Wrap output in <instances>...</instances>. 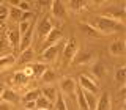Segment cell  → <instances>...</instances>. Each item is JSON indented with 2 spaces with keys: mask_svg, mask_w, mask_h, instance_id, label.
Here are the masks:
<instances>
[{
  "mask_svg": "<svg viewBox=\"0 0 126 110\" xmlns=\"http://www.w3.org/2000/svg\"><path fill=\"white\" fill-rule=\"evenodd\" d=\"M32 17H33V13H32V11H24L22 16H21V21H19V22H30Z\"/></svg>",
  "mask_w": 126,
  "mask_h": 110,
  "instance_id": "cell-34",
  "label": "cell"
},
{
  "mask_svg": "<svg viewBox=\"0 0 126 110\" xmlns=\"http://www.w3.org/2000/svg\"><path fill=\"white\" fill-rule=\"evenodd\" d=\"M92 25L99 31L101 35H110V33H117V31H123L125 30V24L109 19L106 16H99V17H94Z\"/></svg>",
  "mask_w": 126,
  "mask_h": 110,
  "instance_id": "cell-1",
  "label": "cell"
},
{
  "mask_svg": "<svg viewBox=\"0 0 126 110\" xmlns=\"http://www.w3.org/2000/svg\"><path fill=\"white\" fill-rule=\"evenodd\" d=\"M8 50H13V49H11L6 36H0V52H8Z\"/></svg>",
  "mask_w": 126,
  "mask_h": 110,
  "instance_id": "cell-32",
  "label": "cell"
},
{
  "mask_svg": "<svg viewBox=\"0 0 126 110\" xmlns=\"http://www.w3.org/2000/svg\"><path fill=\"white\" fill-rule=\"evenodd\" d=\"M14 63H16V57L13 54L2 55V57H0V71H5L8 68H11Z\"/></svg>",
  "mask_w": 126,
  "mask_h": 110,
  "instance_id": "cell-17",
  "label": "cell"
},
{
  "mask_svg": "<svg viewBox=\"0 0 126 110\" xmlns=\"http://www.w3.org/2000/svg\"><path fill=\"white\" fill-rule=\"evenodd\" d=\"M55 110H68V107H66V101H65V96H63V94H58L57 99H55Z\"/></svg>",
  "mask_w": 126,
  "mask_h": 110,
  "instance_id": "cell-28",
  "label": "cell"
},
{
  "mask_svg": "<svg viewBox=\"0 0 126 110\" xmlns=\"http://www.w3.org/2000/svg\"><path fill=\"white\" fill-rule=\"evenodd\" d=\"M22 110H29V109H22Z\"/></svg>",
  "mask_w": 126,
  "mask_h": 110,
  "instance_id": "cell-39",
  "label": "cell"
},
{
  "mask_svg": "<svg viewBox=\"0 0 126 110\" xmlns=\"http://www.w3.org/2000/svg\"><path fill=\"white\" fill-rule=\"evenodd\" d=\"M50 14L55 19H65L66 17V6L58 0H54L50 3Z\"/></svg>",
  "mask_w": 126,
  "mask_h": 110,
  "instance_id": "cell-12",
  "label": "cell"
},
{
  "mask_svg": "<svg viewBox=\"0 0 126 110\" xmlns=\"http://www.w3.org/2000/svg\"><path fill=\"white\" fill-rule=\"evenodd\" d=\"M79 28L84 31L85 35H88V36H94V38L101 36V33H99L96 28H94V27H93L90 22H80V24H79Z\"/></svg>",
  "mask_w": 126,
  "mask_h": 110,
  "instance_id": "cell-18",
  "label": "cell"
},
{
  "mask_svg": "<svg viewBox=\"0 0 126 110\" xmlns=\"http://www.w3.org/2000/svg\"><path fill=\"white\" fill-rule=\"evenodd\" d=\"M85 6H87V2H84V0H69L68 2V8L73 11H80Z\"/></svg>",
  "mask_w": 126,
  "mask_h": 110,
  "instance_id": "cell-25",
  "label": "cell"
},
{
  "mask_svg": "<svg viewBox=\"0 0 126 110\" xmlns=\"http://www.w3.org/2000/svg\"><path fill=\"white\" fill-rule=\"evenodd\" d=\"M125 79H126V68L117 69V72H115V80H117L120 85H123V83H125Z\"/></svg>",
  "mask_w": 126,
  "mask_h": 110,
  "instance_id": "cell-29",
  "label": "cell"
},
{
  "mask_svg": "<svg viewBox=\"0 0 126 110\" xmlns=\"http://www.w3.org/2000/svg\"><path fill=\"white\" fill-rule=\"evenodd\" d=\"M54 27H55V25H54L52 19H50L49 16L43 17L41 21L38 22V36H39V39H41V41H44V38L50 33V31H52Z\"/></svg>",
  "mask_w": 126,
  "mask_h": 110,
  "instance_id": "cell-7",
  "label": "cell"
},
{
  "mask_svg": "<svg viewBox=\"0 0 126 110\" xmlns=\"http://www.w3.org/2000/svg\"><path fill=\"white\" fill-rule=\"evenodd\" d=\"M112 107V102H110V94L107 91H104L98 97V102H96V109L94 110H110Z\"/></svg>",
  "mask_w": 126,
  "mask_h": 110,
  "instance_id": "cell-14",
  "label": "cell"
},
{
  "mask_svg": "<svg viewBox=\"0 0 126 110\" xmlns=\"http://www.w3.org/2000/svg\"><path fill=\"white\" fill-rule=\"evenodd\" d=\"M79 88H82V90H85V91H90V93H93V94H98V82H96V79H94L93 76H88V74H80L79 76Z\"/></svg>",
  "mask_w": 126,
  "mask_h": 110,
  "instance_id": "cell-4",
  "label": "cell"
},
{
  "mask_svg": "<svg viewBox=\"0 0 126 110\" xmlns=\"http://www.w3.org/2000/svg\"><path fill=\"white\" fill-rule=\"evenodd\" d=\"M6 39H8V42H10L11 49H13L14 52H19V44H21V33H19L17 25H13L10 30H8Z\"/></svg>",
  "mask_w": 126,
  "mask_h": 110,
  "instance_id": "cell-9",
  "label": "cell"
},
{
  "mask_svg": "<svg viewBox=\"0 0 126 110\" xmlns=\"http://www.w3.org/2000/svg\"><path fill=\"white\" fill-rule=\"evenodd\" d=\"M39 6H50V2H47V0H43V2H38Z\"/></svg>",
  "mask_w": 126,
  "mask_h": 110,
  "instance_id": "cell-37",
  "label": "cell"
},
{
  "mask_svg": "<svg viewBox=\"0 0 126 110\" xmlns=\"http://www.w3.org/2000/svg\"><path fill=\"white\" fill-rule=\"evenodd\" d=\"M84 91V97L87 101V105H88V110H94L96 109V102H98V96L90 91H85V90H82Z\"/></svg>",
  "mask_w": 126,
  "mask_h": 110,
  "instance_id": "cell-20",
  "label": "cell"
},
{
  "mask_svg": "<svg viewBox=\"0 0 126 110\" xmlns=\"http://www.w3.org/2000/svg\"><path fill=\"white\" fill-rule=\"evenodd\" d=\"M35 107H36V110H49L50 107H52V102L47 101L46 97L39 96L36 101H35Z\"/></svg>",
  "mask_w": 126,
  "mask_h": 110,
  "instance_id": "cell-24",
  "label": "cell"
},
{
  "mask_svg": "<svg viewBox=\"0 0 126 110\" xmlns=\"http://www.w3.org/2000/svg\"><path fill=\"white\" fill-rule=\"evenodd\" d=\"M62 39H65L63 38V31L58 28V27H54L52 31H50V33L44 38V41H43L41 50H44V49H47V47H50V46H55V44H58V42H62Z\"/></svg>",
  "mask_w": 126,
  "mask_h": 110,
  "instance_id": "cell-5",
  "label": "cell"
},
{
  "mask_svg": "<svg viewBox=\"0 0 126 110\" xmlns=\"http://www.w3.org/2000/svg\"><path fill=\"white\" fill-rule=\"evenodd\" d=\"M104 14H106V17H109V19L123 22L125 21V16H126V11H125V6L123 5H117V6L113 5V6L107 8V10L104 11Z\"/></svg>",
  "mask_w": 126,
  "mask_h": 110,
  "instance_id": "cell-8",
  "label": "cell"
},
{
  "mask_svg": "<svg viewBox=\"0 0 126 110\" xmlns=\"http://www.w3.org/2000/svg\"><path fill=\"white\" fill-rule=\"evenodd\" d=\"M41 96V90H30L27 94H24V102H33Z\"/></svg>",
  "mask_w": 126,
  "mask_h": 110,
  "instance_id": "cell-26",
  "label": "cell"
},
{
  "mask_svg": "<svg viewBox=\"0 0 126 110\" xmlns=\"http://www.w3.org/2000/svg\"><path fill=\"white\" fill-rule=\"evenodd\" d=\"M125 50H126V46H125L123 39H115V41L109 46V52H110V55H113V57H121V55H125Z\"/></svg>",
  "mask_w": 126,
  "mask_h": 110,
  "instance_id": "cell-13",
  "label": "cell"
},
{
  "mask_svg": "<svg viewBox=\"0 0 126 110\" xmlns=\"http://www.w3.org/2000/svg\"><path fill=\"white\" fill-rule=\"evenodd\" d=\"M79 50V44L76 41V38H69L68 41L65 42V46H63V52H62V61L65 63V65H68L71 63V60L74 58V55L77 54Z\"/></svg>",
  "mask_w": 126,
  "mask_h": 110,
  "instance_id": "cell-2",
  "label": "cell"
},
{
  "mask_svg": "<svg viewBox=\"0 0 126 110\" xmlns=\"http://www.w3.org/2000/svg\"><path fill=\"white\" fill-rule=\"evenodd\" d=\"M8 17H10V8L0 3V22H5Z\"/></svg>",
  "mask_w": 126,
  "mask_h": 110,
  "instance_id": "cell-31",
  "label": "cell"
},
{
  "mask_svg": "<svg viewBox=\"0 0 126 110\" xmlns=\"http://www.w3.org/2000/svg\"><path fill=\"white\" fill-rule=\"evenodd\" d=\"M32 24H33V22H19L17 28H19V33H21V36H22V35H25L27 31H29V28L32 27Z\"/></svg>",
  "mask_w": 126,
  "mask_h": 110,
  "instance_id": "cell-33",
  "label": "cell"
},
{
  "mask_svg": "<svg viewBox=\"0 0 126 110\" xmlns=\"http://www.w3.org/2000/svg\"><path fill=\"white\" fill-rule=\"evenodd\" d=\"M13 82L14 85H21V86H25L27 85V82H29V77L24 74V71H17V72L13 76Z\"/></svg>",
  "mask_w": 126,
  "mask_h": 110,
  "instance_id": "cell-22",
  "label": "cell"
},
{
  "mask_svg": "<svg viewBox=\"0 0 126 110\" xmlns=\"http://www.w3.org/2000/svg\"><path fill=\"white\" fill-rule=\"evenodd\" d=\"M22 13H24V11H21L19 8H16V6H11L10 8V17L13 19V21H21Z\"/></svg>",
  "mask_w": 126,
  "mask_h": 110,
  "instance_id": "cell-30",
  "label": "cell"
},
{
  "mask_svg": "<svg viewBox=\"0 0 126 110\" xmlns=\"http://www.w3.org/2000/svg\"><path fill=\"white\" fill-rule=\"evenodd\" d=\"M19 99H21V97H19V94L14 91V90H10V88H5V91H3V94H2V99L0 101H5V102H8V104H17L19 102Z\"/></svg>",
  "mask_w": 126,
  "mask_h": 110,
  "instance_id": "cell-16",
  "label": "cell"
},
{
  "mask_svg": "<svg viewBox=\"0 0 126 110\" xmlns=\"http://www.w3.org/2000/svg\"><path fill=\"white\" fill-rule=\"evenodd\" d=\"M32 60H33V50H32V47H29V49H25L24 52H21V55H19V58L16 60V63H17V65H27V63H30Z\"/></svg>",
  "mask_w": 126,
  "mask_h": 110,
  "instance_id": "cell-19",
  "label": "cell"
},
{
  "mask_svg": "<svg viewBox=\"0 0 126 110\" xmlns=\"http://www.w3.org/2000/svg\"><path fill=\"white\" fill-rule=\"evenodd\" d=\"M106 74H107V69H106V65L102 60H93L92 63V76L96 79H104Z\"/></svg>",
  "mask_w": 126,
  "mask_h": 110,
  "instance_id": "cell-11",
  "label": "cell"
},
{
  "mask_svg": "<svg viewBox=\"0 0 126 110\" xmlns=\"http://www.w3.org/2000/svg\"><path fill=\"white\" fill-rule=\"evenodd\" d=\"M41 80L44 82V83H52V82L55 80V71H52V69H46L44 71V74L41 76Z\"/></svg>",
  "mask_w": 126,
  "mask_h": 110,
  "instance_id": "cell-27",
  "label": "cell"
},
{
  "mask_svg": "<svg viewBox=\"0 0 126 110\" xmlns=\"http://www.w3.org/2000/svg\"><path fill=\"white\" fill-rule=\"evenodd\" d=\"M58 86H60L63 96H71V97H76V90L77 85L74 82L73 77H63L60 82H58Z\"/></svg>",
  "mask_w": 126,
  "mask_h": 110,
  "instance_id": "cell-6",
  "label": "cell"
},
{
  "mask_svg": "<svg viewBox=\"0 0 126 110\" xmlns=\"http://www.w3.org/2000/svg\"><path fill=\"white\" fill-rule=\"evenodd\" d=\"M3 91H5V86L0 83V99H2V94H3Z\"/></svg>",
  "mask_w": 126,
  "mask_h": 110,
  "instance_id": "cell-38",
  "label": "cell"
},
{
  "mask_svg": "<svg viewBox=\"0 0 126 110\" xmlns=\"http://www.w3.org/2000/svg\"><path fill=\"white\" fill-rule=\"evenodd\" d=\"M63 46H65V42H58L55 46H50L47 49L41 50V58L46 61H54L57 58V55L60 54V50H63Z\"/></svg>",
  "mask_w": 126,
  "mask_h": 110,
  "instance_id": "cell-10",
  "label": "cell"
},
{
  "mask_svg": "<svg viewBox=\"0 0 126 110\" xmlns=\"http://www.w3.org/2000/svg\"><path fill=\"white\" fill-rule=\"evenodd\" d=\"M0 110H13V104H8L5 101H0Z\"/></svg>",
  "mask_w": 126,
  "mask_h": 110,
  "instance_id": "cell-35",
  "label": "cell"
},
{
  "mask_svg": "<svg viewBox=\"0 0 126 110\" xmlns=\"http://www.w3.org/2000/svg\"><path fill=\"white\" fill-rule=\"evenodd\" d=\"M76 104H77L79 110H88V105H87V101L84 97V91H82V88L76 90Z\"/></svg>",
  "mask_w": 126,
  "mask_h": 110,
  "instance_id": "cell-21",
  "label": "cell"
},
{
  "mask_svg": "<svg viewBox=\"0 0 126 110\" xmlns=\"http://www.w3.org/2000/svg\"><path fill=\"white\" fill-rule=\"evenodd\" d=\"M94 60V55L92 50L88 49H79L77 54L74 55V58L71 60V63L76 66H87V65H92Z\"/></svg>",
  "mask_w": 126,
  "mask_h": 110,
  "instance_id": "cell-3",
  "label": "cell"
},
{
  "mask_svg": "<svg viewBox=\"0 0 126 110\" xmlns=\"http://www.w3.org/2000/svg\"><path fill=\"white\" fill-rule=\"evenodd\" d=\"M25 109H29V110L36 109V107H35V101H33V102H25Z\"/></svg>",
  "mask_w": 126,
  "mask_h": 110,
  "instance_id": "cell-36",
  "label": "cell"
},
{
  "mask_svg": "<svg viewBox=\"0 0 126 110\" xmlns=\"http://www.w3.org/2000/svg\"><path fill=\"white\" fill-rule=\"evenodd\" d=\"M30 69H32V77H41L47 68L44 63H35V65L30 66Z\"/></svg>",
  "mask_w": 126,
  "mask_h": 110,
  "instance_id": "cell-23",
  "label": "cell"
},
{
  "mask_svg": "<svg viewBox=\"0 0 126 110\" xmlns=\"http://www.w3.org/2000/svg\"><path fill=\"white\" fill-rule=\"evenodd\" d=\"M41 96L46 97V99L50 101V102H55V99H57V96H58V91L54 85H46L44 88L41 90Z\"/></svg>",
  "mask_w": 126,
  "mask_h": 110,
  "instance_id": "cell-15",
  "label": "cell"
}]
</instances>
